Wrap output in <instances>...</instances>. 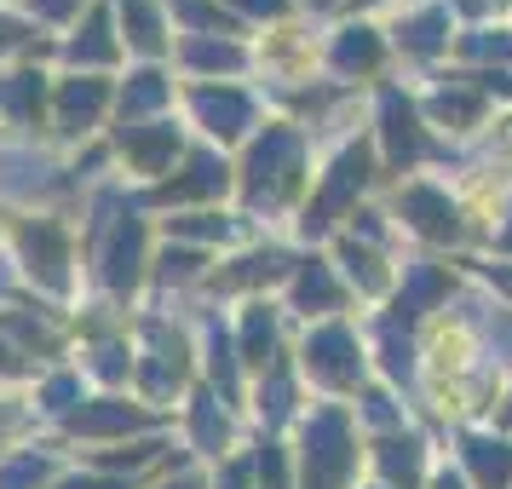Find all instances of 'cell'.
Instances as JSON below:
<instances>
[{"mask_svg":"<svg viewBox=\"0 0 512 489\" xmlns=\"http://www.w3.org/2000/svg\"><path fill=\"white\" fill-rule=\"evenodd\" d=\"M305 179V139L294 127H265V139L248 150V167H242V196L254 208H277L288 202Z\"/></svg>","mask_w":512,"mask_h":489,"instance_id":"cell-1","label":"cell"},{"mask_svg":"<svg viewBox=\"0 0 512 489\" xmlns=\"http://www.w3.org/2000/svg\"><path fill=\"white\" fill-rule=\"evenodd\" d=\"M351 466H357V438L346 409H317L305 420V489H346Z\"/></svg>","mask_w":512,"mask_h":489,"instance_id":"cell-2","label":"cell"},{"mask_svg":"<svg viewBox=\"0 0 512 489\" xmlns=\"http://www.w3.org/2000/svg\"><path fill=\"white\" fill-rule=\"evenodd\" d=\"M305 374L328 386V392H346L363 380V346H357V334L346 323H323L305 334Z\"/></svg>","mask_w":512,"mask_h":489,"instance_id":"cell-3","label":"cell"},{"mask_svg":"<svg viewBox=\"0 0 512 489\" xmlns=\"http://www.w3.org/2000/svg\"><path fill=\"white\" fill-rule=\"evenodd\" d=\"M369 185V150L363 144H351V150H340V162L328 167V179L317 185V196H311V208H305V236H323L340 213L357 202V190Z\"/></svg>","mask_w":512,"mask_h":489,"instance_id":"cell-4","label":"cell"},{"mask_svg":"<svg viewBox=\"0 0 512 489\" xmlns=\"http://www.w3.org/2000/svg\"><path fill=\"white\" fill-rule=\"evenodd\" d=\"M380 144H386V162L392 167H415L420 156H432V144L420 133L415 104L403 93H380Z\"/></svg>","mask_w":512,"mask_h":489,"instance_id":"cell-5","label":"cell"},{"mask_svg":"<svg viewBox=\"0 0 512 489\" xmlns=\"http://www.w3.org/2000/svg\"><path fill=\"white\" fill-rule=\"evenodd\" d=\"M18 248H24L29 277L41 282V288H52V294H64V288H70V242H64L58 225H47V219L24 225V231H18Z\"/></svg>","mask_w":512,"mask_h":489,"instance_id":"cell-6","label":"cell"},{"mask_svg":"<svg viewBox=\"0 0 512 489\" xmlns=\"http://www.w3.org/2000/svg\"><path fill=\"white\" fill-rule=\"evenodd\" d=\"M144 340H150V351H144V363H139V386L162 403V397H173L185 386V340L167 334L162 323L144 328Z\"/></svg>","mask_w":512,"mask_h":489,"instance_id":"cell-7","label":"cell"},{"mask_svg":"<svg viewBox=\"0 0 512 489\" xmlns=\"http://www.w3.org/2000/svg\"><path fill=\"white\" fill-rule=\"evenodd\" d=\"M397 213H403L426 242H455V236H461V208H455L443 190H432V185L397 190Z\"/></svg>","mask_w":512,"mask_h":489,"instance_id":"cell-8","label":"cell"},{"mask_svg":"<svg viewBox=\"0 0 512 489\" xmlns=\"http://www.w3.org/2000/svg\"><path fill=\"white\" fill-rule=\"evenodd\" d=\"M190 110H196V121L208 127L213 139H242L254 127V98L236 93V87H196Z\"/></svg>","mask_w":512,"mask_h":489,"instance_id":"cell-9","label":"cell"},{"mask_svg":"<svg viewBox=\"0 0 512 489\" xmlns=\"http://www.w3.org/2000/svg\"><path fill=\"white\" fill-rule=\"evenodd\" d=\"M110 110V81H98V75H75V81H64L58 87V127L64 133H93L98 116Z\"/></svg>","mask_w":512,"mask_h":489,"instance_id":"cell-10","label":"cell"},{"mask_svg":"<svg viewBox=\"0 0 512 489\" xmlns=\"http://www.w3.org/2000/svg\"><path fill=\"white\" fill-rule=\"evenodd\" d=\"M139 265H144V225L133 219V213H121L110 248L98 254V271H104V282H110L116 294H127V288L139 282Z\"/></svg>","mask_w":512,"mask_h":489,"instance_id":"cell-11","label":"cell"},{"mask_svg":"<svg viewBox=\"0 0 512 489\" xmlns=\"http://www.w3.org/2000/svg\"><path fill=\"white\" fill-rule=\"evenodd\" d=\"M150 426L139 403H121V397H98V403H81L70 415V432L75 438H121V432H139Z\"/></svg>","mask_w":512,"mask_h":489,"instance_id":"cell-12","label":"cell"},{"mask_svg":"<svg viewBox=\"0 0 512 489\" xmlns=\"http://www.w3.org/2000/svg\"><path fill=\"white\" fill-rule=\"evenodd\" d=\"M121 156L139 167V173H162L179 156V127L150 121V127H121Z\"/></svg>","mask_w":512,"mask_h":489,"instance_id":"cell-13","label":"cell"},{"mask_svg":"<svg viewBox=\"0 0 512 489\" xmlns=\"http://www.w3.org/2000/svg\"><path fill=\"white\" fill-rule=\"evenodd\" d=\"M294 305H300L305 317H311V311H317V317L340 311V305H346V288H340V277H334V265L305 259L300 271H294Z\"/></svg>","mask_w":512,"mask_h":489,"instance_id":"cell-14","label":"cell"},{"mask_svg":"<svg viewBox=\"0 0 512 489\" xmlns=\"http://www.w3.org/2000/svg\"><path fill=\"white\" fill-rule=\"evenodd\" d=\"M225 185H231V167L219 162V156H190L185 173L156 190V202H196V196H219Z\"/></svg>","mask_w":512,"mask_h":489,"instance_id":"cell-15","label":"cell"},{"mask_svg":"<svg viewBox=\"0 0 512 489\" xmlns=\"http://www.w3.org/2000/svg\"><path fill=\"white\" fill-rule=\"evenodd\" d=\"M443 294H449V271H438V265H415V271H403L397 323H415V317H426V311H432Z\"/></svg>","mask_w":512,"mask_h":489,"instance_id":"cell-16","label":"cell"},{"mask_svg":"<svg viewBox=\"0 0 512 489\" xmlns=\"http://www.w3.org/2000/svg\"><path fill=\"white\" fill-rule=\"evenodd\" d=\"M271 351H277V311L271 305H248L242 311V346H236V357L254 363V369H271Z\"/></svg>","mask_w":512,"mask_h":489,"instance_id":"cell-17","label":"cell"},{"mask_svg":"<svg viewBox=\"0 0 512 489\" xmlns=\"http://www.w3.org/2000/svg\"><path fill=\"white\" fill-rule=\"evenodd\" d=\"M374 461L386 472L392 489H420V472H426V455H420V438H386L374 449Z\"/></svg>","mask_w":512,"mask_h":489,"instance_id":"cell-18","label":"cell"},{"mask_svg":"<svg viewBox=\"0 0 512 489\" xmlns=\"http://www.w3.org/2000/svg\"><path fill=\"white\" fill-rule=\"evenodd\" d=\"M466 466L478 472V489H512V443L466 438Z\"/></svg>","mask_w":512,"mask_h":489,"instance_id":"cell-19","label":"cell"},{"mask_svg":"<svg viewBox=\"0 0 512 489\" xmlns=\"http://www.w3.org/2000/svg\"><path fill=\"white\" fill-rule=\"evenodd\" d=\"M190 432H196V449H202V455H219V449L231 443V415H225V403L213 392H202L190 403Z\"/></svg>","mask_w":512,"mask_h":489,"instance_id":"cell-20","label":"cell"},{"mask_svg":"<svg viewBox=\"0 0 512 489\" xmlns=\"http://www.w3.org/2000/svg\"><path fill=\"white\" fill-rule=\"evenodd\" d=\"M64 58H70V64H110V58H116V41H110V12H87V24L70 35Z\"/></svg>","mask_w":512,"mask_h":489,"instance_id":"cell-21","label":"cell"},{"mask_svg":"<svg viewBox=\"0 0 512 489\" xmlns=\"http://www.w3.org/2000/svg\"><path fill=\"white\" fill-rule=\"evenodd\" d=\"M443 41H449V6H426V12L397 24V47L403 52H438Z\"/></svg>","mask_w":512,"mask_h":489,"instance_id":"cell-22","label":"cell"},{"mask_svg":"<svg viewBox=\"0 0 512 489\" xmlns=\"http://www.w3.org/2000/svg\"><path fill=\"white\" fill-rule=\"evenodd\" d=\"M374 64H380V35L363 24L340 29V41H334V70L340 75H369Z\"/></svg>","mask_w":512,"mask_h":489,"instance_id":"cell-23","label":"cell"},{"mask_svg":"<svg viewBox=\"0 0 512 489\" xmlns=\"http://www.w3.org/2000/svg\"><path fill=\"white\" fill-rule=\"evenodd\" d=\"M288 271H294V259L282 254V248H265V254H242L219 282L225 288H254V282H282Z\"/></svg>","mask_w":512,"mask_h":489,"instance_id":"cell-24","label":"cell"},{"mask_svg":"<svg viewBox=\"0 0 512 489\" xmlns=\"http://www.w3.org/2000/svg\"><path fill=\"white\" fill-rule=\"evenodd\" d=\"M156 104H167V75L162 70H139L121 87V127H139V116H150Z\"/></svg>","mask_w":512,"mask_h":489,"instance_id":"cell-25","label":"cell"},{"mask_svg":"<svg viewBox=\"0 0 512 489\" xmlns=\"http://www.w3.org/2000/svg\"><path fill=\"white\" fill-rule=\"evenodd\" d=\"M121 24H127V41L139 52H150V58L167 47V24L150 0H121Z\"/></svg>","mask_w":512,"mask_h":489,"instance_id":"cell-26","label":"cell"},{"mask_svg":"<svg viewBox=\"0 0 512 489\" xmlns=\"http://www.w3.org/2000/svg\"><path fill=\"white\" fill-rule=\"evenodd\" d=\"M41 81H47V75H35V70H18V75H6V81H0V104L12 110V121H24V127H29V121L41 116V98H47Z\"/></svg>","mask_w":512,"mask_h":489,"instance_id":"cell-27","label":"cell"},{"mask_svg":"<svg viewBox=\"0 0 512 489\" xmlns=\"http://www.w3.org/2000/svg\"><path fill=\"white\" fill-rule=\"evenodd\" d=\"M185 64H190V70H242L248 58H242V47H231V41L190 35V41H185Z\"/></svg>","mask_w":512,"mask_h":489,"instance_id":"cell-28","label":"cell"},{"mask_svg":"<svg viewBox=\"0 0 512 489\" xmlns=\"http://www.w3.org/2000/svg\"><path fill=\"white\" fill-rule=\"evenodd\" d=\"M167 231L179 242H231L236 219H225V213H185V219H167Z\"/></svg>","mask_w":512,"mask_h":489,"instance_id":"cell-29","label":"cell"},{"mask_svg":"<svg viewBox=\"0 0 512 489\" xmlns=\"http://www.w3.org/2000/svg\"><path fill=\"white\" fill-rule=\"evenodd\" d=\"M288 415H294V386H288V374L271 363L265 386H259V420H265V426H282Z\"/></svg>","mask_w":512,"mask_h":489,"instance_id":"cell-30","label":"cell"},{"mask_svg":"<svg viewBox=\"0 0 512 489\" xmlns=\"http://www.w3.org/2000/svg\"><path fill=\"white\" fill-rule=\"evenodd\" d=\"M478 110H484V98L466 93V87H443V93L432 98V116H438L443 127H472V121H478Z\"/></svg>","mask_w":512,"mask_h":489,"instance_id":"cell-31","label":"cell"},{"mask_svg":"<svg viewBox=\"0 0 512 489\" xmlns=\"http://www.w3.org/2000/svg\"><path fill=\"white\" fill-rule=\"evenodd\" d=\"M340 265H346V277L363 288V294H380L386 288V271H380V259L374 248H357V242H340Z\"/></svg>","mask_w":512,"mask_h":489,"instance_id":"cell-32","label":"cell"},{"mask_svg":"<svg viewBox=\"0 0 512 489\" xmlns=\"http://www.w3.org/2000/svg\"><path fill=\"white\" fill-rule=\"evenodd\" d=\"M208 374L225 397H236V346L225 328H208Z\"/></svg>","mask_w":512,"mask_h":489,"instance_id":"cell-33","label":"cell"},{"mask_svg":"<svg viewBox=\"0 0 512 489\" xmlns=\"http://www.w3.org/2000/svg\"><path fill=\"white\" fill-rule=\"evenodd\" d=\"M47 484V455H12V461L0 466V489H41Z\"/></svg>","mask_w":512,"mask_h":489,"instance_id":"cell-34","label":"cell"},{"mask_svg":"<svg viewBox=\"0 0 512 489\" xmlns=\"http://www.w3.org/2000/svg\"><path fill=\"white\" fill-rule=\"evenodd\" d=\"M254 489H294V484H288V455H282V443H259Z\"/></svg>","mask_w":512,"mask_h":489,"instance_id":"cell-35","label":"cell"},{"mask_svg":"<svg viewBox=\"0 0 512 489\" xmlns=\"http://www.w3.org/2000/svg\"><path fill=\"white\" fill-rule=\"evenodd\" d=\"M156 265H162V271H156L162 282H190V277H202L208 254H196V248H167V254L156 259Z\"/></svg>","mask_w":512,"mask_h":489,"instance_id":"cell-36","label":"cell"},{"mask_svg":"<svg viewBox=\"0 0 512 489\" xmlns=\"http://www.w3.org/2000/svg\"><path fill=\"white\" fill-rule=\"evenodd\" d=\"M461 58H512V35L507 29H472L461 41Z\"/></svg>","mask_w":512,"mask_h":489,"instance_id":"cell-37","label":"cell"},{"mask_svg":"<svg viewBox=\"0 0 512 489\" xmlns=\"http://www.w3.org/2000/svg\"><path fill=\"white\" fill-rule=\"evenodd\" d=\"M179 18H185V24H202V29H236L231 12H219L208 0H179Z\"/></svg>","mask_w":512,"mask_h":489,"instance_id":"cell-38","label":"cell"},{"mask_svg":"<svg viewBox=\"0 0 512 489\" xmlns=\"http://www.w3.org/2000/svg\"><path fill=\"white\" fill-rule=\"evenodd\" d=\"M156 455H162V443H156V438H144V443H133L127 455H98V466H104V472H133V466L156 461Z\"/></svg>","mask_w":512,"mask_h":489,"instance_id":"cell-39","label":"cell"},{"mask_svg":"<svg viewBox=\"0 0 512 489\" xmlns=\"http://www.w3.org/2000/svg\"><path fill=\"white\" fill-rule=\"evenodd\" d=\"M380 351H386V369L392 374H415V351H409V340H397V328H386V340H380Z\"/></svg>","mask_w":512,"mask_h":489,"instance_id":"cell-40","label":"cell"},{"mask_svg":"<svg viewBox=\"0 0 512 489\" xmlns=\"http://www.w3.org/2000/svg\"><path fill=\"white\" fill-rule=\"evenodd\" d=\"M75 397H81V380L58 374V380L47 386V409H52V415H75Z\"/></svg>","mask_w":512,"mask_h":489,"instance_id":"cell-41","label":"cell"},{"mask_svg":"<svg viewBox=\"0 0 512 489\" xmlns=\"http://www.w3.org/2000/svg\"><path fill=\"white\" fill-rule=\"evenodd\" d=\"M213 489H254V461H231L213 478Z\"/></svg>","mask_w":512,"mask_h":489,"instance_id":"cell-42","label":"cell"},{"mask_svg":"<svg viewBox=\"0 0 512 489\" xmlns=\"http://www.w3.org/2000/svg\"><path fill=\"white\" fill-rule=\"evenodd\" d=\"M98 374H104V380H121V374H127V351L121 346H98V363H93Z\"/></svg>","mask_w":512,"mask_h":489,"instance_id":"cell-43","label":"cell"},{"mask_svg":"<svg viewBox=\"0 0 512 489\" xmlns=\"http://www.w3.org/2000/svg\"><path fill=\"white\" fill-rule=\"evenodd\" d=\"M75 6H81V0H29V12H35V18H47V24H64Z\"/></svg>","mask_w":512,"mask_h":489,"instance_id":"cell-44","label":"cell"},{"mask_svg":"<svg viewBox=\"0 0 512 489\" xmlns=\"http://www.w3.org/2000/svg\"><path fill=\"white\" fill-rule=\"evenodd\" d=\"M363 415H369L374 426H392L397 409H392V397H386V392H369V397H363Z\"/></svg>","mask_w":512,"mask_h":489,"instance_id":"cell-45","label":"cell"},{"mask_svg":"<svg viewBox=\"0 0 512 489\" xmlns=\"http://www.w3.org/2000/svg\"><path fill=\"white\" fill-rule=\"evenodd\" d=\"M231 6L254 12V18H282V12H288V0H231Z\"/></svg>","mask_w":512,"mask_h":489,"instance_id":"cell-46","label":"cell"},{"mask_svg":"<svg viewBox=\"0 0 512 489\" xmlns=\"http://www.w3.org/2000/svg\"><path fill=\"white\" fill-rule=\"evenodd\" d=\"M18 47H29L24 24H12V18H0V52H18Z\"/></svg>","mask_w":512,"mask_h":489,"instance_id":"cell-47","label":"cell"},{"mask_svg":"<svg viewBox=\"0 0 512 489\" xmlns=\"http://www.w3.org/2000/svg\"><path fill=\"white\" fill-rule=\"evenodd\" d=\"M58 489H127V478H70V484H58Z\"/></svg>","mask_w":512,"mask_h":489,"instance_id":"cell-48","label":"cell"},{"mask_svg":"<svg viewBox=\"0 0 512 489\" xmlns=\"http://www.w3.org/2000/svg\"><path fill=\"white\" fill-rule=\"evenodd\" d=\"M18 426H24V415H18V409H12V403H0V449H6V438H12V432H18Z\"/></svg>","mask_w":512,"mask_h":489,"instance_id":"cell-49","label":"cell"},{"mask_svg":"<svg viewBox=\"0 0 512 489\" xmlns=\"http://www.w3.org/2000/svg\"><path fill=\"white\" fill-rule=\"evenodd\" d=\"M484 87H489V93H507V98H512V70H489Z\"/></svg>","mask_w":512,"mask_h":489,"instance_id":"cell-50","label":"cell"},{"mask_svg":"<svg viewBox=\"0 0 512 489\" xmlns=\"http://www.w3.org/2000/svg\"><path fill=\"white\" fill-rule=\"evenodd\" d=\"M18 369H24V363H18V351L0 346V374H18Z\"/></svg>","mask_w":512,"mask_h":489,"instance_id":"cell-51","label":"cell"},{"mask_svg":"<svg viewBox=\"0 0 512 489\" xmlns=\"http://www.w3.org/2000/svg\"><path fill=\"white\" fill-rule=\"evenodd\" d=\"M489 277H495V282H501V288L512 294V271H489Z\"/></svg>","mask_w":512,"mask_h":489,"instance_id":"cell-52","label":"cell"},{"mask_svg":"<svg viewBox=\"0 0 512 489\" xmlns=\"http://www.w3.org/2000/svg\"><path fill=\"white\" fill-rule=\"evenodd\" d=\"M438 489H466V484H461V478H449V472H443V478H438Z\"/></svg>","mask_w":512,"mask_h":489,"instance_id":"cell-53","label":"cell"},{"mask_svg":"<svg viewBox=\"0 0 512 489\" xmlns=\"http://www.w3.org/2000/svg\"><path fill=\"white\" fill-rule=\"evenodd\" d=\"M162 489H202L196 478H179V484H162Z\"/></svg>","mask_w":512,"mask_h":489,"instance_id":"cell-54","label":"cell"},{"mask_svg":"<svg viewBox=\"0 0 512 489\" xmlns=\"http://www.w3.org/2000/svg\"><path fill=\"white\" fill-rule=\"evenodd\" d=\"M501 248H512V225H507V231H501Z\"/></svg>","mask_w":512,"mask_h":489,"instance_id":"cell-55","label":"cell"},{"mask_svg":"<svg viewBox=\"0 0 512 489\" xmlns=\"http://www.w3.org/2000/svg\"><path fill=\"white\" fill-rule=\"evenodd\" d=\"M501 340H507V351H512V323H507V328H501Z\"/></svg>","mask_w":512,"mask_h":489,"instance_id":"cell-56","label":"cell"},{"mask_svg":"<svg viewBox=\"0 0 512 489\" xmlns=\"http://www.w3.org/2000/svg\"><path fill=\"white\" fill-rule=\"evenodd\" d=\"M311 6H328V0H311Z\"/></svg>","mask_w":512,"mask_h":489,"instance_id":"cell-57","label":"cell"}]
</instances>
